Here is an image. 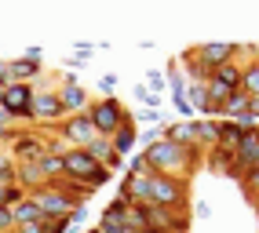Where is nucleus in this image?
<instances>
[{
	"instance_id": "1",
	"label": "nucleus",
	"mask_w": 259,
	"mask_h": 233,
	"mask_svg": "<svg viewBox=\"0 0 259 233\" xmlns=\"http://www.w3.org/2000/svg\"><path fill=\"white\" fill-rule=\"evenodd\" d=\"M146 160H150V168L153 171H161V175H176V179H186V171H194L197 164H201V149L197 146H176V142H168L164 135L157 142H150L146 149Z\"/></svg>"
},
{
	"instance_id": "2",
	"label": "nucleus",
	"mask_w": 259,
	"mask_h": 233,
	"mask_svg": "<svg viewBox=\"0 0 259 233\" xmlns=\"http://www.w3.org/2000/svg\"><path fill=\"white\" fill-rule=\"evenodd\" d=\"M8 153L15 157V164H37L40 157H48V135L37 128H15Z\"/></svg>"
},
{
	"instance_id": "3",
	"label": "nucleus",
	"mask_w": 259,
	"mask_h": 233,
	"mask_svg": "<svg viewBox=\"0 0 259 233\" xmlns=\"http://www.w3.org/2000/svg\"><path fill=\"white\" fill-rule=\"evenodd\" d=\"M88 121H92V128L99 131V135H106V139H110L120 124H128V121H132V113L120 106V98H99V102L88 106Z\"/></svg>"
},
{
	"instance_id": "4",
	"label": "nucleus",
	"mask_w": 259,
	"mask_h": 233,
	"mask_svg": "<svg viewBox=\"0 0 259 233\" xmlns=\"http://www.w3.org/2000/svg\"><path fill=\"white\" fill-rule=\"evenodd\" d=\"M150 204L157 208H171L179 211L186 204V179H176V175H150Z\"/></svg>"
},
{
	"instance_id": "5",
	"label": "nucleus",
	"mask_w": 259,
	"mask_h": 233,
	"mask_svg": "<svg viewBox=\"0 0 259 233\" xmlns=\"http://www.w3.org/2000/svg\"><path fill=\"white\" fill-rule=\"evenodd\" d=\"M29 197L40 204V211H44V219H48V222H59V219H66V215H70L77 204H84V201H77L73 193H66L59 182H55V186L37 190V193H29Z\"/></svg>"
},
{
	"instance_id": "6",
	"label": "nucleus",
	"mask_w": 259,
	"mask_h": 233,
	"mask_svg": "<svg viewBox=\"0 0 259 233\" xmlns=\"http://www.w3.org/2000/svg\"><path fill=\"white\" fill-rule=\"evenodd\" d=\"M4 106L11 113V121L15 124H33V84H11L4 88Z\"/></svg>"
},
{
	"instance_id": "7",
	"label": "nucleus",
	"mask_w": 259,
	"mask_h": 233,
	"mask_svg": "<svg viewBox=\"0 0 259 233\" xmlns=\"http://www.w3.org/2000/svg\"><path fill=\"white\" fill-rule=\"evenodd\" d=\"M66 109L55 91H37L33 88V124H62Z\"/></svg>"
},
{
	"instance_id": "8",
	"label": "nucleus",
	"mask_w": 259,
	"mask_h": 233,
	"mask_svg": "<svg viewBox=\"0 0 259 233\" xmlns=\"http://www.w3.org/2000/svg\"><path fill=\"white\" fill-rule=\"evenodd\" d=\"M99 135V131L92 128V121H88V113H77V116H66V121L59 124V139H66L73 149H84L92 139Z\"/></svg>"
},
{
	"instance_id": "9",
	"label": "nucleus",
	"mask_w": 259,
	"mask_h": 233,
	"mask_svg": "<svg viewBox=\"0 0 259 233\" xmlns=\"http://www.w3.org/2000/svg\"><path fill=\"white\" fill-rule=\"evenodd\" d=\"M55 95H59V102H62L66 116L88 113V106H92V98H88V91H84V88L77 84V73H70V77H66V80H62V88H59Z\"/></svg>"
},
{
	"instance_id": "10",
	"label": "nucleus",
	"mask_w": 259,
	"mask_h": 233,
	"mask_svg": "<svg viewBox=\"0 0 259 233\" xmlns=\"http://www.w3.org/2000/svg\"><path fill=\"white\" fill-rule=\"evenodd\" d=\"M194 51H197V59L215 73L219 66H227V62L237 59V44H230V40H212V44H197Z\"/></svg>"
},
{
	"instance_id": "11",
	"label": "nucleus",
	"mask_w": 259,
	"mask_h": 233,
	"mask_svg": "<svg viewBox=\"0 0 259 233\" xmlns=\"http://www.w3.org/2000/svg\"><path fill=\"white\" fill-rule=\"evenodd\" d=\"M62 164H66V175L62 179H80V182L99 168V160L88 157V149H70V153L62 157ZM84 186H88V182H84Z\"/></svg>"
},
{
	"instance_id": "12",
	"label": "nucleus",
	"mask_w": 259,
	"mask_h": 233,
	"mask_svg": "<svg viewBox=\"0 0 259 233\" xmlns=\"http://www.w3.org/2000/svg\"><path fill=\"white\" fill-rule=\"evenodd\" d=\"M40 73H44V62H33V59H26V55L8 59V77L15 80V84H29V80H37Z\"/></svg>"
},
{
	"instance_id": "13",
	"label": "nucleus",
	"mask_w": 259,
	"mask_h": 233,
	"mask_svg": "<svg viewBox=\"0 0 259 233\" xmlns=\"http://www.w3.org/2000/svg\"><path fill=\"white\" fill-rule=\"evenodd\" d=\"M110 146H113V153H120V157H132V149L139 146V128H135V121H128V124H120L113 135H110Z\"/></svg>"
},
{
	"instance_id": "14",
	"label": "nucleus",
	"mask_w": 259,
	"mask_h": 233,
	"mask_svg": "<svg viewBox=\"0 0 259 233\" xmlns=\"http://www.w3.org/2000/svg\"><path fill=\"white\" fill-rule=\"evenodd\" d=\"M120 197H124L128 204H150V179L124 175V179H120Z\"/></svg>"
},
{
	"instance_id": "15",
	"label": "nucleus",
	"mask_w": 259,
	"mask_h": 233,
	"mask_svg": "<svg viewBox=\"0 0 259 233\" xmlns=\"http://www.w3.org/2000/svg\"><path fill=\"white\" fill-rule=\"evenodd\" d=\"M179 66L190 73V84H208V80H212V70H208V66H204V62L197 59V51H194V47H190V51H183Z\"/></svg>"
},
{
	"instance_id": "16",
	"label": "nucleus",
	"mask_w": 259,
	"mask_h": 233,
	"mask_svg": "<svg viewBox=\"0 0 259 233\" xmlns=\"http://www.w3.org/2000/svg\"><path fill=\"white\" fill-rule=\"evenodd\" d=\"M245 135H248V131L245 128H241L237 121H219V149H230V153H234V149L241 146V142H245Z\"/></svg>"
},
{
	"instance_id": "17",
	"label": "nucleus",
	"mask_w": 259,
	"mask_h": 233,
	"mask_svg": "<svg viewBox=\"0 0 259 233\" xmlns=\"http://www.w3.org/2000/svg\"><path fill=\"white\" fill-rule=\"evenodd\" d=\"M194 142H197V149H212L215 142H219V121H194Z\"/></svg>"
},
{
	"instance_id": "18",
	"label": "nucleus",
	"mask_w": 259,
	"mask_h": 233,
	"mask_svg": "<svg viewBox=\"0 0 259 233\" xmlns=\"http://www.w3.org/2000/svg\"><path fill=\"white\" fill-rule=\"evenodd\" d=\"M164 139L176 142V146H197L194 142V121H176V124H164Z\"/></svg>"
},
{
	"instance_id": "19",
	"label": "nucleus",
	"mask_w": 259,
	"mask_h": 233,
	"mask_svg": "<svg viewBox=\"0 0 259 233\" xmlns=\"http://www.w3.org/2000/svg\"><path fill=\"white\" fill-rule=\"evenodd\" d=\"M241 116H248V95L245 91H234L227 102H223L219 121H241Z\"/></svg>"
},
{
	"instance_id": "20",
	"label": "nucleus",
	"mask_w": 259,
	"mask_h": 233,
	"mask_svg": "<svg viewBox=\"0 0 259 233\" xmlns=\"http://www.w3.org/2000/svg\"><path fill=\"white\" fill-rule=\"evenodd\" d=\"M11 211H15V226H29V222H48V219H44V211H40V204L33 201V197H26V201H22V204H15Z\"/></svg>"
},
{
	"instance_id": "21",
	"label": "nucleus",
	"mask_w": 259,
	"mask_h": 233,
	"mask_svg": "<svg viewBox=\"0 0 259 233\" xmlns=\"http://www.w3.org/2000/svg\"><path fill=\"white\" fill-rule=\"evenodd\" d=\"M212 84H223V88H230V91H241V62H227V66H219V70L212 73Z\"/></svg>"
},
{
	"instance_id": "22",
	"label": "nucleus",
	"mask_w": 259,
	"mask_h": 233,
	"mask_svg": "<svg viewBox=\"0 0 259 233\" xmlns=\"http://www.w3.org/2000/svg\"><path fill=\"white\" fill-rule=\"evenodd\" d=\"M241 91L248 98H259V59H252L248 66H241Z\"/></svg>"
},
{
	"instance_id": "23",
	"label": "nucleus",
	"mask_w": 259,
	"mask_h": 233,
	"mask_svg": "<svg viewBox=\"0 0 259 233\" xmlns=\"http://www.w3.org/2000/svg\"><path fill=\"white\" fill-rule=\"evenodd\" d=\"M19 186H22L26 193L44 190V175L37 171V164H19Z\"/></svg>"
},
{
	"instance_id": "24",
	"label": "nucleus",
	"mask_w": 259,
	"mask_h": 233,
	"mask_svg": "<svg viewBox=\"0 0 259 233\" xmlns=\"http://www.w3.org/2000/svg\"><path fill=\"white\" fill-rule=\"evenodd\" d=\"M128 208H132V204H128L124 197L117 193L113 201H110L106 208H102V215H99V222H124V219H128Z\"/></svg>"
},
{
	"instance_id": "25",
	"label": "nucleus",
	"mask_w": 259,
	"mask_h": 233,
	"mask_svg": "<svg viewBox=\"0 0 259 233\" xmlns=\"http://www.w3.org/2000/svg\"><path fill=\"white\" fill-rule=\"evenodd\" d=\"M84 149H88V157H92V160H99V164H106V160L113 157V146H110V139H106V135H95Z\"/></svg>"
},
{
	"instance_id": "26",
	"label": "nucleus",
	"mask_w": 259,
	"mask_h": 233,
	"mask_svg": "<svg viewBox=\"0 0 259 233\" xmlns=\"http://www.w3.org/2000/svg\"><path fill=\"white\" fill-rule=\"evenodd\" d=\"M11 182H19V164L8 149H0V186H11Z\"/></svg>"
},
{
	"instance_id": "27",
	"label": "nucleus",
	"mask_w": 259,
	"mask_h": 233,
	"mask_svg": "<svg viewBox=\"0 0 259 233\" xmlns=\"http://www.w3.org/2000/svg\"><path fill=\"white\" fill-rule=\"evenodd\" d=\"M128 175H132V179H150V175H157V171L150 168L146 153H132V157H128Z\"/></svg>"
},
{
	"instance_id": "28",
	"label": "nucleus",
	"mask_w": 259,
	"mask_h": 233,
	"mask_svg": "<svg viewBox=\"0 0 259 233\" xmlns=\"http://www.w3.org/2000/svg\"><path fill=\"white\" fill-rule=\"evenodd\" d=\"M26 197H29V193L19 186V182H11V186H4V190H0V208H15V204H22Z\"/></svg>"
},
{
	"instance_id": "29",
	"label": "nucleus",
	"mask_w": 259,
	"mask_h": 233,
	"mask_svg": "<svg viewBox=\"0 0 259 233\" xmlns=\"http://www.w3.org/2000/svg\"><path fill=\"white\" fill-rule=\"evenodd\" d=\"M143 88H146L150 95H157V98H161V91L168 88V77H164L161 70H150V73H146V84H143Z\"/></svg>"
},
{
	"instance_id": "30",
	"label": "nucleus",
	"mask_w": 259,
	"mask_h": 233,
	"mask_svg": "<svg viewBox=\"0 0 259 233\" xmlns=\"http://www.w3.org/2000/svg\"><path fill=\"white\" fill-rule=\"evenodd\" d=\"M135 124H150V128H157V124H164V116H161V109H139L132 116Z\"/></svg>"
},
{
	"instance_id": "31",
	"label": "nucleus",
	"mask_w": 259,
	"mask_h": 233,
	"mask_svg": "<svg viewBox=\"0 0 259 233\" xmlns=\"http://www.w3.org/2000/svg\"><path fill=\"white\" fill-rule=\"evenodd\" d=\"M113 91H117V73H102L99 77V95L102 98H113Z\"/></svg>"
},
{
	"instance_id": "32",
	"label": "nucleus",
	"mask_w": 259,
	"mask_h": 233,
	"mask_svg": "<svg viewBox=\"0 0 259 233\" xmlns=\"http://www.w3.org/2000/svg\"><path fill=\"white\" fill-rule=\"evenodd\" d=\"M110 179H113V175H110V171H106V168L99 164V168H95V171H92L88 179H84V182H88V190H99V186H106Z\"/></svg>"
},
{
	"instance_id": "33",
	"label": "nucleus",
	"mask_w": 259,
	"mask_h": 233,
	"mask_svg": "<svg viewBox=\"0 0 259 233\" xmlns=\"http://www.w3.org/2000/svg\"><path fill=\"white\" fill-rule=\"evenodd\" d=\"M0 233H15V211L0 208Z\"/></svg>"
},
{
	"instance_id": "34",
	"label": "nucleus",
	"mask_w": 259,
	"mask_h": 233,
	"mask_svg": "<svg viewBox=\"0 0 259 233\" xmlns=\"http://www.w3.org/2000/svg\"><path fill=\"white\" fill-rule=\"evenodd\" d=\"M95 229H99V233H128V226H124V222H99Z\"/></svg>"
},
{
	"instance_id": "35",
	"label": "nucleus",
	"mask_w": 259,
	"mask_h": 233,
	"mask_svg": "<svg viewBox=\"0 0 259 233\" xmlns=\"http://www.w3.org/2000/svg\"><path fill=\"white\" fill-rule=\"evenodd\" d=\"M245 186H248V190H252V193H255V197H259V168H255V171H248V175H245Z\"/></svg>"
},
{
	"instance_id": "36",
	"label": "nucleus",
	"mask_w": 259,
	"mask_h": 233,
	"mask_svg": "<svg viewBox=\"0 0 259 233\" xmlns=\"http://www.w3.org/2000/svg\"><path fill=\"white\" fill-rule=\"evenodd\" d=\"M48 222H29V226H15V233H44Z\"/></svg>"
},
{
	"instance_id": "37",
	"label": "nucleus",
	"mask_w": 259,
	"mask_h": 233,
	"mask_svg": "<svg viewBox=\"0 0 259 233\" xmlns=\"http://www.w3.org/2000/svg\"><path fill=\"white\" fill-rule=\"evenodd\" d=\"M22 55H26V59H33V62H44V51H40V47H26Z\"/></svg>"
},
{
	"instance_id": "38",
	"label": "nucleus",
	"mask_w": 259,
	"mask_h": 233,
	"mask_svg": "<svg viewBox=\"0 0 259 233\" xmlns=\"http://www.w3.org/2000/svg\"><path fill=\"white\" fill-rule=\"evenodd\" d=\"M0 128H15V121H11V113L0 106Z\"/></svg>"
},
{
	"instance_id": "39",
	"label": "nucleus",
	"mask_w": 259,
	"mask_h": 233,
	"mask_svg": "<svg viewBox=\"0 0 259 233\" xmlns=\"http://www.w3.org/2000/svg\"><path fill=\"white\" fill-rule=\"evenodd\" d=\"M0 84H11V77H8V62L0 59Z\"/></svg>"
},
{
	"instance_id": "40",
	"label": "nucleus",
	"mask_w": 259,
	"mask_h": 233,
	"mask_svg": "<svg viewBox=\"0 0 259 233\" xmlns=\"http://www.w3.org/2000/svg\"><path fill=\"white\" fill-rule=\"evenodd\" d=\"M4 88H8V84H0V102H4Z\"/></svg>"
},
{
	"instance_id": "41",
	"label": "nucleus",
	"mask_w": 259,
	"mask_h": 233,
	"mask_svg": "<svg viewBox=\"0 0 259 233\" xmlns=\"http://www.w3.org/2000/svg\"><path fill=\"white\" fill-rule=\"evenodd\" d=\"M84 233H99V229H84Z\"/></svg>"
}]
</instances>
